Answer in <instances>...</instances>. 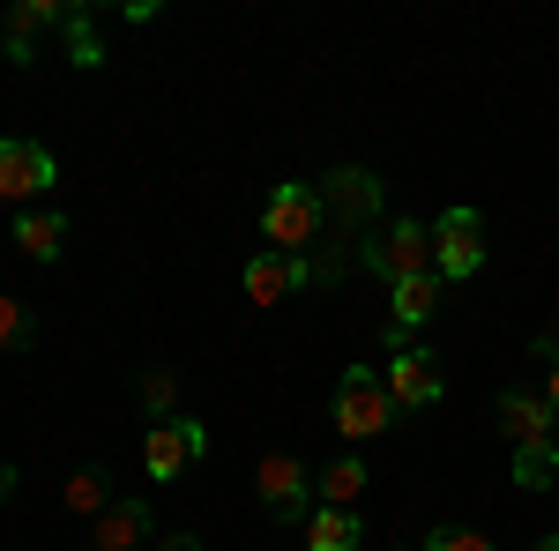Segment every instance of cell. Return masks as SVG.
<instances>
[{
	"instance_id": "4",
	"label": "cell",
	"mask_w": 559,
	"mask_h": 551,
	"mask_svg": "<svg viewBox=\"0 0 559 551\" xmlns=\"http://www.w3.org/2000/svg\"><path fill=\"white\" fill-rule=\"evenodd\" d=\"M202 455H210V432H202V418H157V424H150V440H142V463H150V477H157V484L187 477Z\"/></svg>"
},
{
	"instance_id": "21",
	"label": "cell",
	"mask_w": 559,
	"mask_h": 551,
	"mask_svg": "<svg viewBox=\"0 0 559 551\" xmlns=\"http://www.w3.org/2000/svg\"><path fill=\"white\" fill-rule=\"evenodd\" d=\"M60 31H68V60H75V68H105V52H97V31H90V15H68Z\"/></svg>"
},
{
	"instance_id": "24",
	"label": "cell",
	"mask_w": 559,
	"mask_h": 551,
	"mask_svg": "<svg viewBox=\"0 0 559 551\" xmlns=\"http://www.w3.org/2000/svg\"><path fill=\"white\" fill-rule=\"evenodd\" d=\"M537 358H552V366H559V313L545 321V336H537Z\"/></svg>"
},
{
	"instance_id": "8",
	"label": "cell",
	"mask_w": 559,
	"mask_h": 551,
	"mask_svg": "<svg viewBox=\"0 0 559 551\" xmlns=\"http://www.w3.org/2000/svg\"><path fill=\"white\" fill-rule=\"evenodd\" d=\"M440 358H432V350H418V343H403V350H395V358H388V395H395V403H403V410H432V403H440Z\"/></svg>"
},
{
	"instance_id": "2",
	"label": "cell",
	"mask_w": 559,
	"mask_h": 551,
	"mask_svg": "<svg viewBox=\"0 0 559 551\" xmlns=\"http://www.w3.org/2000/svg\"><path fill=\"white\" fill-rule=\"evenodd\" d=\"M358 254H366V268L381 276L388 291H395V284H411V276H440V261H432V224H411V216H403V224H388L381 239H366Z\"/></svg>"
},
{
	"instance_id": "11",
	"label": "cell",
	"mask_w": 559,
	"mask_h": 551,
	"mask_svg": "<svg viewBox=\"0 0 559 551\" xmlns=\"http://www.w3.org/2000/svg\"><path fill=\"white\" fill-rule=\"evenodd\" d=\"M313 284V261L306 254H254L247 261V298L254 306H284L292 291H306Z\"/></svg>"
},
{
	"instance_id": "14",
	"label": "cell",
	"mask_w": 559,
	"mask_h": 551,
	"mask_svg": "<svg viewBox=\"0 0 559 551\" xmlns=\"http://www.w3.org/2000/svg\"><path fill=\"white\" fill-rule=\"evenodd\" d=\"M358 514L350 507H313L306 514V551H358Z\"/></svg>"
},
{
	"instance_id": "18",
	"label": "cell",
	"mask_w": 559,
	"mask_h": 551,
	"mask_svg": "<svg viewBox=\"0 0 559 551\" xmlns=\"http://www.w3.org/2000/svg\"><path fill=\"white\" fill-rule=\"evenodd\" d=\"M515 484H522V492L559 484V440H552V447H515Z\"/></svg>"
},
{
	"instance_id": "12",
	"label": "cell",
	"mask_w": 559,
	"mask_h": 551,
	"mask_svg": "<svg viewBox=\"0 0 559 551\" xmlns=\"http://www.w3.org/2000/svg\"><path fill=\"white\" fill-rule=\"evenodd\" d=\"M321 209H336L350 231H366L373 209H381V179H373V171H336V179H321Z\"/></svg>"
},
{
	"instance_id": "19",
	"label": "cell",
	"mask_w": 559,
	"mask_h": 551,
	"mask_svg": "<svg viewBox=\"0 0 559 551\" xmlns=\"http://www.w3.org/2000/svg\"><path fill=\"white\" fill-rule=\"evenodd\" d=\"M45 23H68V8H60V0H15V8H8V38H38Z\"/></svg>"
},
{
	"instance_id": "5",
	"label": "cell",
	"mask_w": 559,
	"mask_h": 551,
	"mask_svg": "<svg viewBox=\"0 0 559 551\" xmlns=\"http://www.w3.org/2000/svg\"><path fill=\"white\" fill-rule=\"evenodd\" d=\"M432 261H440V276H477L485 268V216L448 209L432 224Z\"/></svg>"
},
{
	"instance_id": "17",
	"label": "cell",
	"mask_w": 559,
	"mask_h": 551,
	"mask_svg": "<svg viewBox=\"0 0 559 551\" xmlns=\"http://www.w3.org/2000/svg\"><path fill=\"white\" fill-rule=\"evenodd\" d=\"M313 492H321V507H350V500L366 492V463H358V455H344V463H329L321 477H313Z\"/></svg>"
},
{
	"instance_id": "3",
	"label": "cell",
	"mask_w": 559,
	"mask_h": 551,
	"mask_svg": "<svg viewBox=\"0 0 559 551\" xmlns=\"http://www.w3.org/2000/svg\"><path fill=\"white\" fill-rule=\"evenodd\" d=\"M395 395H388V381L373 373V366H350L344 381H336V424H344V440H381L388 424H395Z\"/></svg>"
},
{
	"instance_id": "13",
	"label": "cell",
	"mask_w": 559,
	"mask_h": 551,
	"mask_svg": "<svg viewBox=\"0 0 559 551\" xmlns=\"http://www.w3.org/2000/svg\"><path fill=\"white\" fill-rule=\"evenodd\" d=\"M60 239H68V216L52 209H15V247L31 261H60Z\"/></svg>"
},
{
	"instance_id": "7",
	"label": "cell",
	"mask_w": 559,
	"mask_h": 551,
	"mask_svg": "<svg viewBox=\"0 0 559 551\" xmlns=\"http://www.w3.org/2000/svg\"><path fill=\"white\" fill-rule=\"evenodd\" d=\"M254 492H261V507L276 514V522H299L306 500H313V477H306L299 455H261L254 469Z\"/></svg>"
},
{
	"instance_id": "9",
	"label": "cell",
	"mask_w": 559,
	"mask_h": 551,
	"mask_svg": "<svg viewBox=\"0 0 559 551\" xmlns=\"http://www.w3.org/2000/svg\"><path fill=\"white\" fill-rule=\"evenodd\" d=\"M492 418H500V440H508V447H552L559 440V418L545 410V395H522V387L500 395Z\"/></svg>"
},
{
	"instance_id": "20",
	"label": "cell",
	"mask_w": 559,
	"mask_h": 551,
	"mask_svg": "<svg viewBox=\"0 0 559 551\" xmlns=\"http://www.w3.org/2000/svg\"><path fill=\"white\" fill-rule=\"evenodd\" d=\"M31 343H38V321H31V306L0 291V350H31Z\"/></svg>"
},
{
	"instance_id": "16",
	"label": "cell",
	"mask_w": 559,
	"mask_h": 551,
	"mask_svg": "<svg viewBox=\"0 0 559 551\" xmlns=\"http://www.w3.org/2000/svg\"><path fill=\"white\" fill-rule=\"evenodd\" d=\"M60 507H68V514H90V522H97V514L112 507V477H105L97 463L75 469V477H68V492H60Z\"/></svg>"
},
{
	"instance_id": "22",
	"label": "cell",
	"mask_w": 559,
	"mask_h": 551,
	"mask_svg": "<svg viewBox=\"0 0 559 551\" xmlns=\"http://www.w3.org/2000/svg\"><path fill=\"white\" fill-rule=\"evenodd\" d=\"M426 551H492V537H477V529H455V522H448V529H432V537H426Z\"/></svg>"
},
{
	"instance_id": "10",
	"label": "cell",
	"mask_w": 559,
	"mask_h": 551,
	"mask_svg": "<svg viewBox=\"0 0 559 551\" xmlns=\"http://www.w3.org/2000/svg\"><path fill=\"white\" fill-rule=\"evenodd\" d=\"M157 537V514L150 500H112V507L90 522V551H142Z\"/></svg>"
},
{
	"instance_id": "23",
	"label": "cell",
	"mask_w": 559,
	"mask_h": 551,
	"mask_svg": "<svg viewBox=\"0 0 559 551\" xmlns=\"http://www.w3.org/2000/svg\"><path fill=\"white\" fill-rule=\"evenodd\" d=\"M142 403L150 410H173V373H142Z\"/></svg>"
},
{
	"instance_id": "15",
	"label": "cell",
	"mask_w": 559,
	"mask_h": 551,
	"mask_svg": "<svg viewBox=\"0 0 559 551\" xmlns=\"http://www.w3.org/2000/svg\"><path fill=\"white\" fill-rule=\"evenodd\" d=\"M440 313V276H411V284H395V306H388V321H395V336L403 328H418Z\"/></svg>"
},
{
	"instance_id": "27",
	"label": "cell",
	"mask_w": 559,
	"mask_h": 551,
	"mask_svg": "<svg viewBox=\"0 0 559 551\" xmlns=\"http://www.w3.org/2000/svg\"><path fill=\"white\" fill-rule=\"evenodd\" d=\"M8 492H15V469H8V463H0V500H8Z\"/></svg>"
},
{
	"instance_id": "6",
	"label": "cell",
	"mask_w": 559,
	"mask_h": 551,
	"mask_svg": "<svg viewBox=\"0 0 559 551\" xmlns=\"http://www.w3.org/2000/svg\"><path fill=\"white\" fill-rule=\"evenodd\" d=\"M52 149H38V142H0V202H38V194H52Z\"/></svg>"
},
{
	"instance_id": "28",
	"label": "cell",
	"mask_w": 559,
	"mask_h": 551,
	"mask_svg": "<svg viewBox=\"0 0 559 551\" xmlns=\"http://www.w3.org/2000/svg\"><path fill=\"white\" fill-rule=\"evenodd\" d=\"M537 551H559V529H552V537H545V544H537Z\"/></svg>"
},
{
	"instance_id": "26",
	"label": "cell",
	"mask_w": 559,
	"mask_h": 551,
	"mask_svg": "<svg viewBox=\"0 0 559 551\" xmlns=\"http://www.w3.org/2000/svg\"><path fill=\"white\" fill-rule=\"evenodd\" d=\"M545 410L559 418V366H552V381H545Z\"/></svg>"
},
{
	"instance_id": "1",
	"label": "cell",
	"mask_w": 559,
	"mask_h": 551,
	"mask_svg": "<svg viewBox=\"0 0 559 551\" xmlns=\"http://www.w3.org/2000/svg\"><path fill=\"white\" fill-rule=\"evenodd\" d=\"M321 194L306 187V179H276L269 187V202H261V239H269V254H306L313 239H321Z\"/></svg>"
},
{
	"instance_id": "25",
	"label": "cell",
	"mask_w": 559,
	"mask_h": 551,
	"mask_svg": "<svg viewBox=\"0 0 559 551\" xmlns=\"http://www.w3.org/2000/svg\"><path fill=\"white\" fill-rule=\"evenodd\" d=\"M157 551H202V537H165Z\"/></svg>"
}]
</instances>
